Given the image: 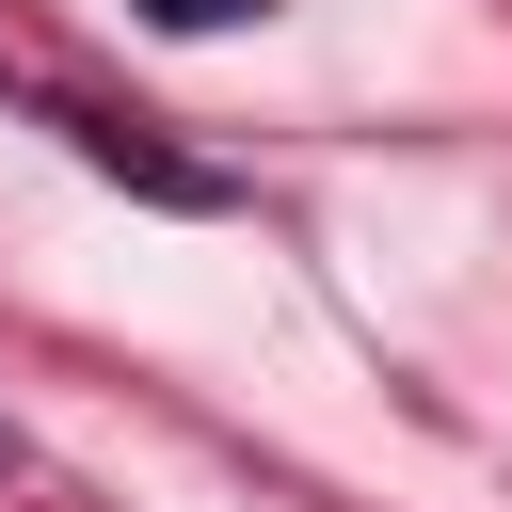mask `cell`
I'll list each match as a JSON object with an SVG mask.
<instances>
[{
  "label": "cell",
  "mask_w": 512,
  "mask_h": 512,
  "mask_svg": "<svg viewBox=\"0 0 512 512\" xmlns=\"http://www.w3.org/2000/svg\"><path fill=\"white\" fill-rule=\"evenodd\" d=\"M48 128H64V144H80L96 176H128V192H160V208H224V176H192V160H160V144H144V128H112L96 96H48Z\"/></svg>",
  "instance_id": "6da1fadb"
},
{
  "label": "cell",
  "mask_w": 512,
  "mask_h": 512,
  "mask_svg": "<svg viewBox=\"0 0 512 512\" xmlns=\"http://www.w3.org/2000/svg\"><path fill=\"white\" fill-rule=\"evenodd\" d=\"M144 32H224V16H272V0H128Z\"/></svg>",
  "instance_id": "7a4b0ae2"
}]
</instances>
